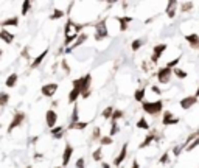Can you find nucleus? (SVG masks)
I'll use <instances>...</instances> for the list:
<instances>
[{"label":"nucleus","mask_w":199,"mask_h":168,"mask_svg":"<svg viewBox=\"0 0 199 168\" xmlns=\"http://www.w3.org/2000/svg\"><path fill=\"white\" fill-rule=\"evenodd\" d=\"M142 109L145 114H149L153 117L159 115L163 109V101L162 100H156V101H143L142 103Z\"/></svg>","instance_id":"obj_1"},{"label":"nucleus","mask_w":199,"mask_h":168,"mask_svg":"<svg viewBox=\"0 0 199 168\" xmlns=\"http://www.w3.org/2000/svg\"><path fill=\"white\" fill-rule=\"evenodd\" d=\"M80 95H82V89H81V78L73 80V89L69 93V103L70 104H76V100L80 98Z\"/></svg>","instance_id":"obj_2"},{"label":"nucleus","mask_w":199,"mask_h":168,"mask_svg":"<svg viewBox=\"0 0 199 168\" xmlns=\"http://www.w3.org/2000/svg\"><path fill=\"white\" fill-rule=\"evenodd\" d=\"M90 84H92V75L87 73L84 76H81V89H82V98H89L90 97Z\"/></svg>","instance_id":"obj_3"},{"label":"nucleus","mask_w":199,"mask_h":168,"mask_svg":"<svg viewBox=\"0 0 199 168\" xmlns=\"http://www.w3.org/2000/svg\"><path fill=\"white\" fill-rule=\"evenodd\" d=\"M95 30H97V33H95V41H103L109 33H107V27H106V20H101V22H98V24H95Z\"/></svg>","instance_id":"obj_4"},{"label":"nucleus","mask_w":199,"mask_h":168,"mask_svg":"<svg viewBox=\"0 0 199 168\" xmlns=\"http://www.w3.org/2000/svg\"><path fill=\"white\" fill-rule=\"evenodd\" d=\"M171 75H173V70L168 69V67L165 66V67L159 69V72H157V80H159L160 84H168L170 80H171Z\"/></svg>","instance_id":"obj_5"},{"label":"nucleus","mask_w":199,"mask_h":168,"mask_svg":"<svg viewBox=\"0 0 199 168\" xmlns=\"http://www.w3.org/2000/svg\"><path fill=\"white\" fill-rule=\"evenodd\" d=\"M56 90H58V84L48 83V84H44V86H42L40 93H42V97H45V98H51V97L56 93Z\"/></svg>","instance_id":"obj_6"},{"label":"nucleus","mask_w":199,"mask_h":168,"mask_svg":"<svg viewBox=\"0 0 199 168\" xmlns=\"http://www.w3.org/2000/svg\"><path fill=\"white\" fill-rule=\"evenodd\" d=\"M176 123H179V118L174 117V114L171 111H163V114H162V125L171 126V125H176Z\"/></svg>","instance_id":"obj_7"},{"label":"nucleus","mask_w":199,"mask_h":168,"mask_svg":"<svg viewBox=\"0 0 199 168\" xmlns=\"http://www.w3.org/2000/svg\"><path fill=\"white\" fill-rule=\"evenodd\" d=\"M196 103H198V97H196V95L185 97V98H182V100L179 101V104H181V108H182L184 111H188V109H190V108H193Z\"/></svg>","instance_id":"obj_8"},{"label":"nucleus","mask_w":199,"mask_h":168,"mask_svg":"<svg viewBox=\"0 0 199 168\" xmlns=\"http://www.w3.org/2000/svg\"><path fill=\"white\" fill-rule=\"evenodd\" d=\"M165 50H166V44H157L154 48H153V56H151V62H157L160 58H162V55L165 53Z\"/></svg>","instance_id":"obj_9"},{"label":"nucleus","mask_w":199,"mask_h":168,"mask_svg":"<svg viewBox=\"0 0 199 168\" xmlns=\"http://www.w3.org/2000/svg\"><path fill=\"white\" fill-rule=\"evenodd\" d=\"M45 123L50 129L56 128V123H58V114L53 111V109H48L47 114H45Z\"/></svg>","instance_id":"obj_10"},{"label":"nucleus","mask_w":199,"mask_h":168,"mask_svg":"<svg viewBox=\"0 0 199 168\" xmlns=\"http://www.w3.org/2000/svg\"><path fill=\"white\" fill-rule=\"evenodd\" d=\"M24 120H25V114H24V112H16L14 118L11 120V123L8 126V134H11L13 129H16L17 126H20V123H22Z\"/></svg>","instance_id":"obj_11"},{"label":"nucleus","mask_w":199,"mask_h":168,"mask_svg":"<svg viewBox=\"0 0 199 168\" xmlns=\"http://www.w3.org/2000/svg\"><path fill=\"white\" fill-rule=\"evenodd\" d=\"M72 154H73V146L70 143H67L65 148H64V151H62V167H67L69 165Z\"/></svg>","instance_id":"obj_12"},{"label":"nucleus","mask_w":199,"mask_h":168,"mask_svg":"<svg viewBox=\"0 0 199 168\" xmlns=\"http://www.w3.org/2000/svg\"><path fill=\"white\" fill-rule=\"evenodd\" d=\"M126 156H128V143L124 142V145L121 146V150H120V153H118V156L115 157V160H114V165L115 167H120L121 164H123V160L126 159Z\"/></svg>","instance_id":"obj_13"},{"label":"nucleus","mask_w":199,"mask_h":168,"mask_svg":"<svg viewBox=\"0 0 199 168\" xmlns=\"http://www.w3.org/2000/svg\"><path fill=\"white\" fill-rule=\"evenodd\" d=\"M176 6H177L176 0H170L168 2V5H166V16L170 19H174V16H176Z\"/></svg>","instance_id":"obj_14"},{"label":"nucleus","mask_w":199,"mask_h":168,"mask_svg":"<svg viewBox=\"0 0 199 168\" xmlns=\"http://www.w3.org/2000/svg\"><path fill=\"white\" fill-rule=\"evenodd\" d=\"M0 39L6 44H13L14 42V34H11L9 31H6V28H2L0 30Z\"/></svg>","instance_id":"obj_15"},{"label":"nucleus","mask_w":199,"mask_h":168,"mask_svg":"<svg viewBox=\"0 0 199 168\" xmlns=\"http://www.w3.org/2000/svg\"><path fill=\"white\" fill-rule=\"evenodd\" d=\"M47 55H48V48H47V50H44V51L40 53L39 56H36V58H34V61L31 62V66H30V67H31V69H36V67H39L40 64H42V61L47 58Z\"/></svg>","instance_id":"obj_16"},{"label":"nucleus","mask_w":199,"mask_h":168,"mask_svg":"<svg viewBox=\"0 0 199 168\" xmlns=\"http://www.w3.org/2000/svg\"><path fill=\"white\" fill-rule=\"evenodd\" d=\"M185 41L188 42L193 48H198V47H199V34H196V33L187 34V36H185Z\"/></svg>","instance_id":"obj_17"},{"label":"nucleus","mask_w":199,"mask_h":168,"mask_svg":"<svg viewBox=\"0 0 199 168\" xmlns=\"http://www.w3.org/2000/svg\"><path fill=\"white\" fill-rule=\"evenodd\" d=\"M86 39H87V34H86V33H81V34H80V38L76 39V42H75L73 45H70V47H69V48L65 50V53H70V51H73L75 48H78V47H80L81 44H84V41H86Z\"/></svg>","instance_id":"obj_18"},{"label":"nucleus","mask_w":199,"mask_h":168,"mask_svg":"<svg viewBox=\"0 0 199 168\" xmlns=\"http://www.w3.org/2000/svg\"><path fill=\"white\" fill-rule=\"evenodd\" d=\"M64 132H65V128L64 126H56V128H53V129H50V134L56 139V140H59V139H62V135H64Z\"/></svg>","instance_id":"obj_19"},{"label":"nucleus","mask_w":199,"mask_h":168,"mask_svg":"<svg viewBox=\"0 0 199 168\" xmlns=\"http://www.w3.org/2000/svg\"><path fill=\"white\" fill-rule=\"evenodd\" d=\"M156 139H157V137H156V134H154V132H151V134H149V135H146V137H145V140L139 145V150H143V148L149 146V145H151Z\"/></svg>","instance_id":"obj_20"},{"label":"nucleus","mask_w":199,"mask_h":168,"mask_svg":"<svg viewBox=\"0 0 199 168\" xmlns=\"http://www.w3.org/2000/svg\"><path fill=\"white\" fill-rule=\"evenodd\" d=\"M19 25V17H9V19H5L2 22V28H6V27H17Z\"/></svg>","instance_id":"obj_21"},{"label":"nucleus","mask_w":199,"mask_h":168,"mask_svg":"<svg viewBox=\"0 0 199 168\" xmlns=\"http://www.w3.org/2000/svg\"><path fill=\"white\" fill-rule=\"evenodd\" d=\"M145 93H146V87H140V89H137V90L134 92V100L139 101V103H143V100H145Z\"/></svg>","instance_id":"obj_22"},{"label":"nucleus","mask_w":199,"mask_h":168,"mask_svg":"<svg viewBox=\"0 0 199 168\" xmlns=\"http://www.w3.org/2000/svg\"><path fill=\"white\" fill-rule=\"evenodd\" d=\"M17 80H19V75H17V73H11V75L6 78V81H5V86L11 89V87H14V86H16Z\"/></svg>","instance_id":"obj_23"},{"label":"nucleus","mask_w":199,"mask_h":168,"mask_svg":"<svg viewBox=\"0 0 199 168\" xmlns=\"http://www.w3.org/2000/svg\"><path fill=\"white\" fill-rule=\"evenodd\" d=\"M120 22V31H126L128 30V22H132V17H117Z\"/></svg>","instance_id":"obj_24"},{"label":"nucleus","mask_w":199,"mask_h":168,"mask_svg":"<svg viewBox=\"0 0 199 168\" xmlns=\"http://www.w3.org/2000/svg\"><path fill=\"white\" fill-rule=\"evenodd\" d=\"M87 122H78V123H70V125L67 126V129H84V128H87Z\"/></svg>","instance_id":"obj_25"},{"label":"nucleus","mask_w":199,"mask_h":168,"mask_svg":"<svg viewBox=\"0 0 199 168\" xmlns=\"http://www.w3.org/2000/svg\"><path fill=\"white\" fill-rule=\"evenodd\" d=\"M173 73H174V76H176V78H179V80H185V78H187V75H188L185 70H182V69H177V67L173 70Z\"/></svg>","instance_id":"obj_26"},{"label":"nucleus","mask_w":199,"mask_h":168,"mask_svg":"<svg viewBox=\"0 0 199 168\" xmlns=\"http://www.w3.org/2000/svg\"><path fill=\"white\" fill-rule=\"evenodd\" d=\"M193 6H195L193 2H184V3H181V11L182 13H188V11H191Z\"/></svg>","instance_id":"obj_27"},{"label":"nucleus","mask_w":199,"mask_h":168,"mask_svg":"<svg viewBox=\"0 0 199 168\" xmlns=\"http://www.w3.org/2000/svg\"><path fill=\"white\" fill-rule=\"evenodd\" d=\"M137 128H139V129H145V131H148V129H149V123L146 122L145 117H142V118L137 122Z\"/></svg>","instance_id":"obj_28"},{"label":"nucleus","mask_w":199,"mask_h":168,"mask_svg":"<svg viewBox=\"0 0 199 168\" xmlns=\"http://www.w3.org/2000/svg\"><path fill=\"white\" fill-rule=\"evenodd\" d=\"M64 17V11L62 9H55L53 14L50 16V20H58V19H62Z\"/></svg>","instance_id":"obj_29"},{"label":"nucleus","mask_w":199,"mask_h":168,"mask_svg":"<svg viewBox=\"0 0 199 168\" xmlns=\"http://www.w3.org/2000/svg\"><path fill=\"white\" fill-rule=\"evenodd\" d=\"M92 157H93V160H95V162H100V160H101V157H103V148H101V146H100V148H97V150L93 151Z\"/></svg>","instance_id":"obj_30"},{"label":"nucleus","mask_w":199,"mask_h":168,"mask_svg":"<svg viewBox=\"0 0 199 168\" xmlns=\"http://www.w3.org/2000/svg\"><path fill=\"white\" fill-rule=\"evenodd\" d=\"M30 8H31V2H30V0H25V2L22 3V11H20V14H22V16L28 14Z\"/></svg>","instance_id":"obj_31"},{"label":"nucleus","mask_w":199,"mask_h":168,"mask_svg":"<svg viewBox=\"0 0 199 168\" xmlns=\"http://www.w3.org/2000/svg\"><path fill=\"white\" fill-rule=\"evenodd\" d=\"M114 112H115V109H114L112 106H107V108L103 111V117H104V118H112Z\"/></svg>","instance_id":"obj_32"},{"label":"nucleus","mask_w":199,"mask_h":168,"mask_svg":"<svg viewBox=\"0 0 199 168\" xmlns=\"http://www.w3.org/2000/svg\"><path fill=\"white\" fill-rule=\"evenodd\" d=\"M80 122V112H78V104H75L73 112H72V122L70 123H78Z\"/></svg>","instance_id":"obj_33"},{"label":"nucleus","mask_w":199,"mask_h":168,"mask_svg":"<svg viewBox=\"0 0 199 168\" xmlns=\"http://www.w3.org/2000/svg\"><path fill=\"white\" fill-rule=\"evenodd\" d=\"M112 143H114V140H112L111 135H104V137L100 140V146H107V145H112Z\"/></svg>","instance_id":"obj_34"},{"label":"nucleus","mask_w":199,"mask_h":168,"mask_svg":"<svg viewBox=\"0 0 199 168\" xmlns=\"http://www.w3.org/2000/svg\"><path fill=\"white\" fill-rule=\"evenodd\" d=\"M101 139H103V135H101V129L97 126V128L93 129V134H92V140H98V142H100Z\"/></svg>","instance_id":"obj_35"},{"label":"nucleus","mask_w":199,"mask_h":168,"mask_svg":"<svg viewBox=\"0 0 199 168\" xmlns=\"http://www.w3.org/2000/svg\"><path fill=\"white\" fill-rule=\"evenodd\" d=\"M142 45H143L142 39H135V41H132V44H131V48H132V51H137V50H140Z\"/></svg>","instance_id":"obj_36"},{"label":"nucleus","mask_w":199,"mask_h":168,"mask_svg":"<svg viewBox=\"0 0 199 168\" xmlns=\"http://www.w3.org/2000/svg\"><path fill=\"white\" fill-rule=\"evenodd\" d=\"M123 115H124V112H123V111H120V109H115V112H114V115H112V118H111V120H112V122H118V120L121 118V117H123Z\"/></svg>","instance_id":"obj_37"},{"label":"nucleus","mask_w":199,"mask_h":168,"mask_svg":"<svg viewBox=\"0 0 199 168\" xmlns=\"http://www.w3.org/2000/svg\"><path fill=\"white\" fill-rule=\"evenodd\" d=\"M117 132H118V123H117V122H112L111 131H109V135L114 137V135H117Z\"/></svg>","instance_id":"obj_38"},{"label":"nucleus","mask_w":199,"mask_h":168,"mask_svg":"<svg viewBox=\"0 0 199 168\" xmlns=\"http://www.w3.org/2000/svg\"><path fill=\"white\" fill-rule=\"evenodd\" d=\"M179 61H181V56H177L176 59H173V61H170V62L166 64V67H168V69H171V70H174V69H176V66L179 64Z\"/></svg>","instance_id":"obj_39"},{"label":"nucleus","mask_w":199,"mask_h":168,"mask_svg":"<svg viewBox=\"0 0 199 168\" xmlns=\"http://www.w3.org/2000/svg\"><path fill=\"white\" fill-rule=\"evenodd\" d=\"M159 162H160V164H163V165H165V164H168V162H170V153H163V154L160 156Z\"/></svg>","instance_id":"obj_40"},{"label":"nucleus","mask_w":199,"mask_h":168,"mask_svg":"<svg viewBox=\"0 0 199 168\" xmlns=\"http://www.w3.org/2000/svg\"><path fill=\"white\" fill-rule=\"evenodd\" d=\"M84 167H86V160H84V157H80L76 160V164H75V168H84Z\"/></svg>","instance_id":"obj_41"},{"label":"nucleus","mask_w":199,"mask_h":168,"mask_svg":"<svg viewBox=\"0 0 199 168\" xmlns=\"http://www.w3.org/2000/svg\"><path fill=\"white\" fill-rule=\"evenodd\" d=\"M8 98H9V95H8L6 92H2V103H0V104L5 106V104L8 103Z\"/></svg>","instance_id":"obj_42"},{"label":"nucleus","mask_w":199,"mask_h":168,"mask_svg":"<svg viewBox=\"0 0 199 168\" xmlns=\"http://www.w3.org/2000/svg\"><path fill=\"white\" fill-rule=\"evenodd\" d=\"M182 150H185L184 145H181V146H174V148H173V154H174V156H179Z\"/></svg>","instance_id":"obj_43"},{"label":"nucleus","mask_w":199,"mask_h":168,"mask_svg":"<svg viewBox=\"0 0 199 168\" xmlns=\"http://www.w3.org/2000/svg\"><path fill=\"white\" fill-rule=\"evenodd\" d=\"M198 146H199V137L193 142V143H191V145H190V146H188V148H187V151H193V150H195V148H198Z\"/></svg>","instance_id":"obj_44"},{"label":"nucleus","mask_w":199,"mask_h":168,"mask_svg":"<svg viewBox=\"0 0 199 168\" xmlns=\"http://www.w3.org/2000/svg\"><path fill=\"white\" fill-rule=\"evenodd\" d=\"M151 90H153L154 93H157V95H162V90H160L159 87H156V86H153V87H151Z\"/></svg>","instance_id":"obj_45"},{"label":"nucleus","mask_w":199,"mask_h":168,"mask_svg":"<svg viewBox=\"0 0 199 168\" xmlns=\"http://www.w3.org/2000/svg\"><path fill=\"white\" fill-rule=\"evenodd\" d=\"M131 168H140L139 162H137V160H132V167H131Z\"/></svg>","instance_id":"obj_46"},{"label":"nucleus","mask_w":199,"mask_h":168,"mask_svg":"<svg viewBox=\"0 0 199 168\" xmlns=\"http://www.w3.org/2000/svg\"><path fill=\"white\" fill-rule=\"evenodd\" d=\"M101 167H103V168H111V165H109V164H106V162H101Z\"/></svg>","instance_id":"obj_47"},{"label":"nucleus","mask_w":199,"mask_h":168,"mask_svg":"<svg viewBox=\"0 0 199 168\" xmlns=\"http://www.w3.org/2000/svg\"><path fill=\"white\" fill-rule=\"evenodd\" d=\"M22 56H25V58H28V50H24V51H22Z\"/></svg>","instance_id":"obj_48"},{"label":"nucleus","mask_w":199,"mask_h":168,"mask_svg":"<svg viewBox=\"0 0 199 168\" xmlns=\"http://www.w3.org/2000/svg\"><path fill=\"white\" fill-rule=\"evenodd\" d=\"M195 95H196V97L199 98V87H198V90H196V93H195Z\"/></svg>","instance_id":"obj_49"},{"label":"nucleus","mask_w":199,"mask_h":168,"mask_svg":"<svg viewBox=\"0 0 199 168\" xmlns=\"http://www.w3.org/2000/svg\"><path fill=\"white\" fill-rule=\"evenodd\" d=\"M55 168H62V167H55Z\"/></svg>","instance_id":"obj_50"},{"label":"nucleus","mask_w":199,"mask_h":168,"mask_svg":"<svg viewBox=\"0 0 199 168\" xmlns=\"http://www.w3.org/2000/svg\"><path fill=\"white\" fill-rule=\"evenodd\" d=\"M28 168H31V167H28Z\"/></svg>","instance_id":"obj_51"}]
</instances>
